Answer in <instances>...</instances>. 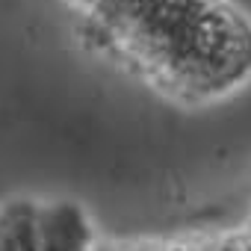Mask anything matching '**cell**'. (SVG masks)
I'll return each mask as SVG.
<instances>
[{
  "instance_id": "obj_1",
  "label": "cell",
  "mask_w": 251,
  "mask_h": 251,
  "mask_svg": "<svg viewBox=\"0 0 251 251\" xmlns=\"http://www.w3.org/2000/svg\"><path fill=\"white\" fill-rule=\"evenodd\" d=\"M95 59L177 106H213L251 83V15L236 0H53Z\"/></svg>"
},
{
  "instance_id": "obj_3",
  "label": "cell",
  "mask_w": 251,
  "mask_h": 251,
  "mask_svg": "<svg viewBox=\"0 0 251 251\" xmlns=\"http://www.w3.org/2000/svg\"><path fill=\"white\" fill-rule=\"evenodd\" d=\"M95 251H251V216L216 233H186L163 239H98Z\"/></svg>"
},
{
  "instance_id": "obj_2",
  "label": "cell",
  "mask_w": 251,
  "mask_h": 251,
  "mask_svg": "<svg viewBox=\"0 0 251 251\" xmlns=\"http://www.w3.org/2000/svg\"><path fill=\"white\" fill-rule=\"evenodd\" d=\"M98 230L83 204L62 195L0 198V251H95Z\"/></svg>"
}]
</instances>
